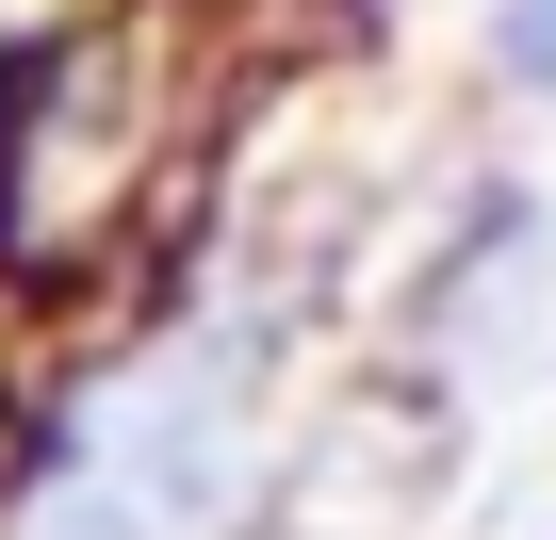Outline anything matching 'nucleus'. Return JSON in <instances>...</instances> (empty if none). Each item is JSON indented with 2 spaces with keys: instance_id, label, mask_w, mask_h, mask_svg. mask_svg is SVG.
I'll return each instance as SVG.
<instances>
[{
  "instance_id": "1",
  "label": "nucleus",
  "mask_w": 556,
  "mask_h": 540,
  "mask_svg": "<svg viewBox=\"0 0 556 540\" xmlns=\"http://www.w3.org/2000/svg\"><path fill=\"white\" fill-rule=\"evenodd\" d=\"M491 66L523 99H556V0H491Z\"/></svg>"
},
{
  "instance_id": "2",
  "label": "nucleus",
  "mask_w": 556,
  "mask_h": 540,
  "mask_svg": "<svg viewBox=\"0 0 556 540\" xmlns=\"http://www.w3.org/2000/svg\"><path fill=\"white\" fill-rule=\"evenodd\" d=\"M507 229H540V213H523V197H491V213H475V246H507ZM458 279H475V262L442 246L426 279H409V328H442V312H458Z\"/></svg>"
},
{
  "instance_id": "3",
  "label": "nucleus",
  "mask_w": 556,
  "mask_h": 540,
  "mask_svg": "<svg viewBox=\"0 0 556 540\" xmlns=\"http://www.w3.org/2000/svg\"><path fill=\"white\" fill-rule=\"evenodd\" d=\"M50 540H148V507H131V491H66V507H50Z\"/></svg>"
}]
</instances>
